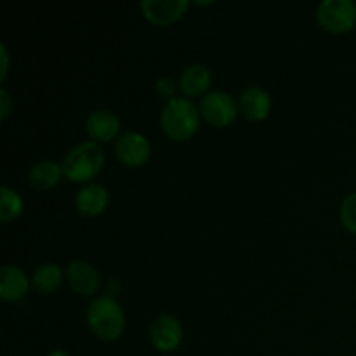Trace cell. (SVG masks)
I'll return each mask as SVG.
<instances>
[{
	"label": "cell",
	"instance_id": "cell-12",
	"mask_svg": "<svg viewBox=\"0 0 356 356\" xmlns=\"http://www.w3.org/2000/svg\"><path fill=\"white\" fill-rule=\"evenodd\" d=\"M110 202V191L97 183H87L76 191L75 195V209L82 216H99L104 212Z\"/></svg>",
	"mask_w": 356,
	"mask_h": 356
},
{
	"label": "cell",
	"instance_id": "cell-13",
	"mask_svg": "<svg viewBox=\"0 0 356 356\" xmlns=\"http://www.w3.org/2000/svg\"><path fill=\"white\" fill-rule=\"evenodd\" d=\"M212 83V73L202 63H191L181 72L179 76V89L183 90L184 96L197 97L209 92V87Z\"/></svg>",
	"mask_w": 356,
	"mask_h": 356
},
{
	"label": "cell",
	"instance_id": "cell-8",
	"mask_svg": "<svg viewBox=\"0 0 356 356\" xmlns=\"http://www.w3.org/2000/svg\"><path fill=\"white\" fill-rule=\"evenodd\" d=\"M139 7L146 19L159 26H165L181 19L186 14L190 2L188 0H143Z\"/></svg>",
	"mask_w": 356,
	"mask_h": 356
},
{
	"label": "cell",
	"instance_id": "cell-1",
	"mask_svg": "<svg viewBox=\"0 0 356 356\" xmlns=\"http://www.w3.org/2000/svg\"><path fill=\"white\" fill-rule=\"evenodd\" d=\"M90 332L101 341H117L125 329L124 308L110 296L92 299L86 313Z\"/></svg>",
	"mask_w": 356,
	"mask_h": 356
},
{
	"label": "cell",
	"instance_id": "cell-2",
	"mask_svg": "<svg viewBox=\"0 0 356 356\" xmlns=\"http://www.w3.org/2000/svg\"><path fill=\"white\" fill-rule=\"evenodd\" d=\"M200 124V110L188 97H172L165 101L160 113L162 131L174 141H188Z\"/></svg>",
	"mask_w": 356,
	"mask_h": 356
},
{
	"label": "cell",
	"instance_id": "cell-7",
	"mask_svg": "<svg viewBox=\"0 0 356 356\" xmlns=\"http://www.w3.org/2000/svg\"><path fill=\"white\" fill-rule=\"evenodd\" d=\"M115 155L125 167L145 165L152 156V145L145 134L129 131L115 141Z\"/></svg>",
	"mask_w": 356,
	"mask_h": 356
},
{
	"label": "cell",
	"instance_id": "cell-17",
	"mask_svg": "<svg viewBox=\"0 0 356 356\" xmlns=\"http://www.w3.org/2000/svg\"><path fill=\"white\" fill-rule=\"evenodd\" d=\"M23 212V198L14 188L3 184L0 188V219L2 222H9L16 219Z\"/></svg>",
	"mask_w": 356,
	"mask_h": 356
},
{
	"label": "cell",
	"instance_id": "cell-20",
	"mask_svg": "<svg viewBox=\"0 0 356 356\" xmlns=\"http://www.w3.org/2000/svg\"><path fill=\"white\" fill-rule=\"evenodd\" d=\"M0 103H2V111H0V118H6L10 111V96L6 89H0Z\"/></svg>",
	"mask_w": 356,
	"mask_h": 356
},
{
	"label": "cell",
	"instance_id": "cell-11",
	"mask_svg": "<svg viewBox=\"0 0 356 356\" xmlns=\"http://www.w3.org/2000/svg\"><path fill=\"white\" fill-rule=\"evenodd\" d=\"M86 131L96 143H108L120 138V120L110 110H94L87 115Z\"/></svg>",
	"mask_w": 356,
	"mask_h": 356
},
{
	"label": "cell",
	"instance_id": "cell-5",
	"mask_svg": "<svg viewBox=\"0 0 356 356\" xmlns=\"http://www.w3.org/2000/svg\"><path fill=\"white\" fill-rule=\"evenodd\" d=\"M200 115L214 127H228L238 113V104L225 90H211L200 99Z\"/></svg>",
	"mask_w": 356,
	"mask_h": 356
},
{
	"label": "cell",
	"instance_id": "cell-14",
	"mask_svg": "<svg viewBox=\"0 0 356 356\" xmlns=\"http://www.w3.org/2000/svg\"><path fill=\"white\" fill-rule=\"evenodd\" d=\"M28 277L21 268L3 264L0 268V298L7 302H14L24 298L28 292Z\"/></svg>",
	"mask_w": 356,
	"mask_h": 356
},
{
	"label": "cell",
	"instance_id": "cell-10",
	"mask_svg": "<svg viewBox=\"0 0 356 356\" xmlns=\"http://www.w3.org/2000/svg\"><path fill=\"white\" fill-rule=\"evenodd\" d=\"M271 106H273V103H271L270 92L264 90L263 87H247V89L242 90L238 97V110L242 111V115L247 120H264L270 115Z\"/></svg>",
	"mask_w": 356,
	"mask_h": 356
},
{
	"label": "cell",
	"instance_id": "cell-3",
	"mask_svg": "<svg viewBox=\"0 0 356 356\" xmlns=\"http://www.w3.org/2000/svg\"><path fill=\"white\" fill-rule=\"evenodd\" d=\"M104 165V152L99 143L82 141L73 146L61 162L63 176L73 183H86L96 177Z\"/></svg>",
	"mask_w": 356,
	"mask_h": 356
},
{
	"label": "cell",
	"instance_id": "cell-18",
	"mask_svg": "<svg viewBox=\"0 0 356 356\" xmlns=\"http://www.w3.org/2000/svg\"><path fill=\"white\" fill-rule=\"evenodd\" d=\"M341 221H343L344 228L350 229L351 233L356 235V191L348 195L341 204Z\"/></svg>",
	"mask_w": 356,
	"mask_h": 356
},
{
	"label": "cell",
	"instance_id": "cell-9",
	"mask_svg": "<svg viewBox=\"0 0 356 356\" xmlns=\"http://www.w3.org/2000/svg\"><path fill=\"white\" fill-rule=\"evenodd\" d=\"M65 278L70 287L79 296H92L99 287V273L87 261H72L65 271Z\"/></svg>",
	"mask_w": 356,
	"mask_h": 356
},
{
	"label": "cell",
	"instance_id": "cell-4",
	"mask_svg": "<svg viewBox=\"0 0 356 356\" xmlns=\"http://www.w3.org/2000/svg\"><path fill=\"white\" fill-rule=\"evenodd\" d=\"M316 21L330 33H346L356 24V3L353 0H323L316 7Z\"/></svg>",
	"mask_w": 356,
	"mask_h": 356
},
{
	"label": "cell",
	"instance_id": "cell-6",
	"mask_svg": "<svg viewBox=\"0 0 356 356\" xmlns=\"http://www.w3.org/2000/svg\"><path fill=\"white\" fill-rule=\"evenodd\" d=\"M184 337V329L179 320L170 313L159 315L149 325V341L153 346L163 353L176 351Z\"/></svg>",
	"mask_w": 356,
	"mask_h": 356
},
{
	"label": "cell",
	"instance_id": "cell-22",
	"mask_svg": "<svg viewBox=\"0 0 356 356\" xmlns=\"http://www.w3.org/2000/svg\"><path fill=\"white\" fill-rule=\"evenodd\" d=\"M47 356H72V355L65 350H54V351H51Z\"/></svg>",
	"mask_w": 356,
	"mask_h": 356
},
{
	"label": "cell",
	"instance_id": "cell-16",
	"mask_svg": "<svg viewBox=\"0 0 356 356\" xmlns=\"http://www.w3.org/2000/svg\"><path fill=\"white\" fill-rule=\"evenodd\" d=\"M63 278V270L54 263H45L40 264L37 270L33 271V277H31V284L37 289L40 294H51L56 289H59Z\"/></svg>",
	"mask_w": 356,
	"mask_h": 356
},
{
	"label": "cell",
	"instance_id": "cell-21",
	"mask_svg": "<svg viewBox=\"0 0 356 356\" xmlns=\"http://www.w3.org/2000/svg\"><path fill=\"white\" fill-rule=\"evenodd\" d=\"M0 59H2V72H0V76H2V79H6V75H7V70H9V54H7V49H6V45H0Z\"/></svg>",
	"mask_w": 356,
	"mask_h": 356
},
{
	"label": "cell",
	"instance_id": "cell-15",
	"mask_svg": "<svg viewBox=\"0 0 356 356\" xmlns=\"http://www.w3.org/2000/svg\"><path fill=\"white\" fill-rule=\"evenodd\" d=\"M61 176V163L52 162V160H40L28 172V183L33 190L47 191L59 183Z\"/></svg>",
	"mask_w": 356,
	"mask_h": 356
},
{
	"label": "cell",
	"instance_id": "cell-19",
	"mask_svg": "<svg viewBox=\"0 0 356 356\" xmlns=\"http://www.w3.org/2000/svg\"><path fill=\"white\" fill-rule=\"evenodd\" d=\"M179 87V82L172 79V76H162V79L156 80L155 90L160 97L170 101L172 97H176V90Z\"/></svg>",
	"mask_w": 356,
	"mask_h": 356
}]
</instances>
